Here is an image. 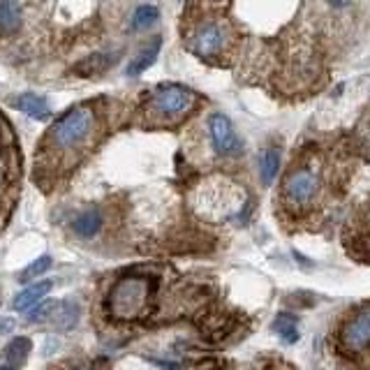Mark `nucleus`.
Returning a JSON list of instances; mask_svg holds the SVG:
<instances>
[{
    "label": "nucleus",
    "mask_w": 370,
    "mask_h": 370,
    "mask_svg": "<svg viewBox=\"0 0 370 370\" xmlns=\"http://www.w3.org/2000/svg\"><path fill=\"white\" fill-rule=\"evenodd\" d=\"M278 171H280V151L278 148H266L259 155V176H262L264 185H271L275 181Z\"/></svg>",
    "instance_id": "obj_14"
},
{
    "label": "nucleus",
    "mask_w": 370,
    "mask_h": 370,
    "mask_svg": "<svg viewBox=\"0 0 370 370\" xmlns=\"http://www.w3.org/2000/svg\"><path fill=\"white\" fill-rule=\"evenodd\" d=\"M352 3V0H333V5H336V7H342V5H349Z\"/></svg>",
    "instance_id": "obj_21"
},
{
    "label": "nucleus",
    "mask_w": 370,
    "mask_h": 370,
    "mask_svg": "<svg viewBox=\"0 0 370 370\" xmlns=\"http://www.w3.org/2000/svg\"><path fill=\"white\" fill-rule=\"evenodd\" d=\"M151 296V280L144 275H125L114 285L109 294V310L120 322L142 317Z\"/></svg>",
    "instance_id": "obj_3"
},
{
    "label": "nucleus",
    "mask_w": 370,
    "mask_h": 370,
    "mask_svg": "<svg viewBox=\"0 0 370 370\" xmlns=\"http://www.w3.org/2000/svg\"><path fill=\"white\" fill-rule=\"evenodd\" d=\"M194 105V92L179 83H164V86L155 88L151 97V109L155 116L162 118H179L188 114L190 107Z\"/></svg>",
    "instance_id": "obj_4"
},
{
    "label": "nucleus",
    "mask_w": 370,
    "mask_h": 370,
    "mask_svg": "<svg viewBox=\"0 0 370 370\" xmlns=\"http://www.w3.org/2000/svg\"><path fill=\"white\" fill-rule=\"evenodd\" d=\"M273 331L285 342H296V340H299V327H296V317H294V314H290V312L278 314L275 322H273Z\"/></svg>",
    "instance_id": "obj_15"
},
{
    "label": "nucleus",
    "mask_w": 370,
    "mask_h": 370,
    "mask_svg": "<svg viewBox=\"0 0 370 370\" xmlns=\"http://www.w3.org/2000/svg\"><path fill=\"white\" fill-rule=\"evenodd\" d=\"M160 49H162V40H160V37H155V40L148 42V46H144V49L134 56V60L127 65V77H139V74H144L155 63Z\"/></svg>",
    "instance_id": "obj_10"
},
{
    "label": "nucleus",
    "mask_w": 370,
    "mask_h": 370,
    "mask_svg": "<svg viewBox=\"0 0 370 370\" xmlns=\"http://www.w3.org/2000/svg\"><path fill=\"white\" fill-rule=\"evenodd\" d=\"M227 44V33L222 23L218 21H208L199 26L192 35V51L199 56V58H216L220 51L225 49Z\"/></svg>",
    "instance_id": "obj_7"
},
{
    "label": "nucleus",
    "mask_w": 370,
    "mask_h": 370,
    "mask_svg": "<svg viewBox=\"0 0 370 370\" xmlns=\"http://www.w3.org/2000/svg\"><path fill=\"white\" fill-rule=\"evenodd\" d=\"M95 109L88 105L74 107L51 125L49 134H46V144H49L53 153H77L79 148L88 144V139L95 132Z\"/></svg>",
    "instance_id": "obj_1"
},
{
    "label": "nucleus",
    "mask_w": 370,
    "mask_h": 370,
    "mask_svg": "<svg viewBox=\"0 0 370 370\" xmlns=\"http://www.w3.org/2000/svg\"><path fill=\"white\" fill-rule=\"evenodd\" d=\"M338 347L352 364L370 366V303L345 314L338 329Z\"/></svg>",
    "instance_id": "obj_2"
},
{
    "label": "nucleus",
    "mask_w": 370,
    "mask_h": 370,
    "mask_svg": "<svg viewBox=\"0 0 370 370\" xmlns=\"http://www.w3.org/2000/svg\"><path fill=\"white\" fill-rule=\"evenodd\" d=\"M51 290H53V280H49V278H44V280H40V282L28 285V287H23V290L14 296L12 308L16 312H28L35 303H40Z\"/></svg>",
    "instance_id": "obj_8"
},
{
    "label": "nucleus",
    "mask_w": 370,
    "mask_h": 370,
    "mask_svg": "<svg viewBox=\"0 0 370 370\" xmlns=\"http://www.w3.org/2000/svg\"><path fill=\"white\" fill-rule=\"evenodd\" d=\"M51 268V257L49 255H42V257H37L35 262H31L21 273H18V282H33L35 278H42L46 271Z\"/></svg>",
    "instance_id": "obj_18"
},
{
    "label": "nucleus",
    "mask_w": 370,
    "mask_h": 370,
    "mask_svg": "<svg viewBox=\"0 0 370 370\" xmlns=\"http://www.w3.org/2000/svg\"><path fill=\"white\" fill-rule=\"evenodd\" d=\"M58 305H60V301H53V299L40 301V303H35L33 308L26 312V317H28V322H49V319H53V314H56V310H58Z\"/></svg>",
    "instance_id": "obj_19"
},
{
    "label": "nucleus",
    "mask_w": 370,
    "mask_h": 370,
    "mask_svg": "<svg viewBox=\"0 0 370 370\" xmlns=\"http://www.w3.org/2000/svg\"><path fill=\"white\" fill-rule=\"evenodd\" d=\"M0 370H18L16 366H9V364H3V366H0Z\"/></svg>",
    "instance_id": "obj_22"
},
{
    "label": "nucleus",
    "mask_w": 370,
    "mask_h": 370,
    "mask_svg": "<svg viewBox=\"0 0 370 370\" xmlns=\"http://www.w3.org/2000/svg\"><path fill=\"white\" fill-rule=\"evenodd\" d=\"M317 192H319V176L312 169H308V166L287 174L285 185H282V197L290 201L294 208H305L308 204L314 201Z\"/></svg>",
    "instance_id": "obj_5"
},
{
    "label": "nucleus",
    "mask_w": 370,
    "mask_h": 370,
    "mask_svg": "<svg viewBox=\"0 0 370 370\" xmlns=\"http://www.w3.org/2000/svg\"><path fill=\"white\" fill-rule=\"evenodd\" d=\"M77 319H79V305L74 303V301H60V305H58V310H56V317H53V322L58 324L60 329H72L74 324H77Z\"/></svg>",
    "instance_id": "obj_17"
},
{
    "label": "nucleus",
    "mask_w": 370,
    "mask_h": 370,
    "mask_svg": "<svg viewBox=\"0 0 370 370\" xmlns=\"http://www.w3.org/2000/svg\"><path fill=\"white\" fill-rule=\"evenodd\" d=\"M70 370H97V368H92V366H79V368H70Z\"/></svg>",
    "instance_id": "obj_23"
},
{
    "label": "nucleus",
    "mask_w": 370,
    "mask_h": 370,
    "mask_svg": "<svg viewBox=\"0 0 370 370\" xmlns=\"http://www.w3.org/2000/svg\"><path fill=\"white\" fill-rule=\"evenodd\" d=\"M100 227H102V213L97 208L83 211L81 216H77V220H74V231H77L81 238H92L100 231Z\"/></svg>",
    "instance_id": "obj_12"
},
{
    "label": "nucleus",
    "mask_w": 370,
    "mask_h": 370,
    "mask_svg": "<svg viewBox=\"0 0 370 370\" xmlns=\"http://www.w3.org/2000/svg\"><path fill=\"white\" fill-rule=\"evenodd\" d=\"M21 26V5L18 0H0V31L14 33Z\"/></svg>",
    "instance_id": "obj_13"
},
{
    "label": "nucleus",
    "mask_w": 370,
    "mask_h": 370,
    "mask_svg": "<svg viewBox=\"0 0 370 370\" xmlns=\"http://www.w3.org/2000/svg\"><path fill=\"white\" fill-rule=\"evenodd\" d=\"M208 134H211L213 151L218 155H238L240 148H243L234 125H231V120L225 114H211Z\"/></svg>",
    "instance_id": "obj_6"
},
{
    "label": "nucleus",
    "mask_w": 370,
    "mask_h": 370,
    "mask_svg": "<svg viewBox=\"0 0 370 370\" xmlns=\"http://www.w3.org/2000/svg\"><path fill=\"white\" fill-rule=\"evenodd\" d=\"M16 327V322L12 317H0V338L7 336V333H12Z\"/></svg>",
    "instance_id": "obj_20"
},
{
    "label": "nucleus",
    "mask_w": 370,
    "mask_h": 370,
    "mask_svg": "<svg viewBox=\"0 0 370 370\" xmlns=\"http://www.w3.org/2000/svg\"><path fill=\"white\" fill-rule=\"evenodd\" d=\"M31 349H33L31 338L18 336V338H12V340H9L7 345H5L3 359L7 361L9 366H21L23 361L28 359V354H31Z\"/></svg>",
    "instance_id": "obj_11"
},
{
    "label": "nucleus",
    "mask_w": 370,
    "mask_h": 370,
    "mask_svg": "<svg viewBox=\"0 0 370 370\" xmlns=\"http://www.w3.org/2000/svg\"><path fill=\"white\" fill-rule=\"evenodd\" d=\"M14 107L35 120H46L51 116V109L46 105V100L42 95H35V92H21V95H16Z\"/></svg>",
    "instance_id": "obj_9"
},
{
    "label": "nucleus",
    "mask_w": 370,
    "mask_h": 370,
    "mask_svg": "<svg viewBox=\"0 0 370 370\" xmlns=\"http://www.w3.org/2000/svg\"><path fill=\"white\" fill-rule=\"evenodd\" d=\"M157 18H160V9L155 5H139L132 14V28L134 31H146V28H151L153 23H157Z\"/></svg>",
    "instance_id": "obj_16"
}]
</instances>
